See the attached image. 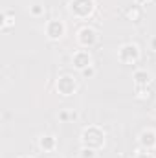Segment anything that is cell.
<instances>
[{
    "label": "cell",
    "mask_w": 156,
    "mask_h": 158,
    "mask_svg": "<svg viewBox=\"0 0 156 158\" xmlns=\"http://www.w3.org/2000/svg\"><path fill=\"white\" fill-rule=\"evenodd\" d=\"M77 40H79V44H81L83 48H90V46L96 44V40H97V33H96L94 28L84 26V28H81V30L77 31Z\"/></svg>",
    "instance_id": "obj_5"
},
{
    "label": "cell",
    "mask_w": 156,
    "mask_h": 158,
    "mask_svg": "<svg viewBox=\"0 0 156 158\" xmlns=\"http://www.w3.org/2000/svg\"><path fill=\"white\" fill-rule=\"evenodd\" d=\"M70 9H72V13H74L76 17L86 19V17H90L92 11H94V0H72Z\"/></svg>",
    "instance_id": "obj_3"
},
{
    "label": "cell",
    "mask_w": 156,
    "mask_h": 158,
    "mask_svg": "<svg viewBox=\"0 0 156 158\" xmlns=\"http://www.w3.org/2000/svg\"><path fill=\"white\" fill-rule=\"evenodd\" d=\"M134 85H136V88H145L149 83H151V74L147 72V70H136L134 72Z\"/></svg>",
    "instance_id": "obj_9"
},
{
    "label": "cell",
    "mask_w": 156,
    "mask_h": 158,
    "mask_svg": "<svg viewBox=\"0 0 156 158\" xmlns=\"http://www.w3.org/2000/svg\"><path fill=\"white\" fill-rule=\"evenodd\" d=\"M142 15H143V11H142V7H140L138 4L127 9V17H129L130 20H140V19H142Z\"/></svg>",
    "instance_id": "obj_11"
},
{
    "label": "cell",
    "mask_w": 156,
    "mask_h": 158,
    "mask_svg": "<svg viewBox=\"0 0 156 158\" xmlns=\"http://www.w3.org/2000/svg\"><path fill=\"white\" fill-rule=\"evenodd\" d=\"M140 143H142V147L147 149V151L154 149L156 147V132L153 131V129L142 131V134H140Z\"/></svg>",
    "instance_id": "obj_8"
},
{
    "label": "cell",
    "mask_w": 156,
    "mask_h": 158,
    "mask_svg": "<svg viewBox=\"0 0 156 158\" xmlns=\"http://www.w3.org/2000/svg\"><path fill=\"white\" fill-rule=\"evenodd\" d=\"M79 156H81V158H96V149H90V147H81Z\"/></svg>",
    "instance_id": "obj_12"
},
{
    "label": "cell",
    "mask_w": 156,
    "mask_h": 158,
    "mask_svg": "<svg viewBox=\"0 0 156 158\" xmlns=\"http://www.w3.org/2000/svg\"><path fill=\"white\" fill-rule=\"evenodd\" d=\"M81 142H83V147H90V149L97 151L99 147L105 145V132L99 127L90 125L81 132Z\"/></svg>",
    "instance_id": "obj_1"
},
{
    "label": "cell",
    "mask_w": 156,
    "mask_h": 158,
    "mask_svg": "<svg viewBox=\"0 0 156 158\" xmlns=\"http://www.w3.org/2000/svg\"><path fill=\"white\" fill-rule=\"evenodd\" d=\"M138 6H143V4H147V2H151V0H134Z\"/></svg>",
    "instance_id": "obj_19"
},
{
    "label": "cell",
    "mask_w": 156,
    "mask_h": 158,
    "mask_svg": "<svg viewBox=\"0 0 156 158\" xmlns=\"http://www.w3.org/2000/svg\"><path fill=\"white\" fill-rule=\"evenodd\" d=\"M72 63H74V66H76L77 70H84V68H88V66L92 64V57H90L88 52L79 50V52H76V53L72 55Z\"/></svg>",
    "instance_id": "obj_7"
},
{
    "label": "cell",
    "mask_w": 156,
    "mask_h": 158,
    "mask_svg": "<svg viewBox=\"0 0 156 158\" xmlns=\"http://www.w3.org/2000/svg\"><path fill=\"white\" fill-rule=\"evenodd\" d=\"M13 22H15V19L9 15V13H4V22H2V28L6 30V28H9V26H13Z\"/></svg>",
    "instance_id": "obj_15"
},
{
    "label": "cell",
    "mask_w": 156,
    "mask_h": 158,
    "mask_svg": "<svg viewBox=\"0 0 156 158\" xmlns=\"http://www.w3.org/2000/svg\"><path fill=\"white\" fill-rule=\"evenodd\" d=\"M57 90L61 96H72L77 90V81L72 76H63L57 79Z\"/></svg>",
    "instance_id": "obj_4"
},
{
    "label": "cell",
    "mask_w": 156,
    "mask_h": 158,
    "mask_svg": "<svg viewBox=\"0 0 156 158\" xmlns=\"http://www.w3.org/2000/svg\"><path fill=\"white\" fill-rule=\"evenodd\" d=\"M59 118L63 119V121H70V119H77V112L76 110H63L61 114H59Z\"/></svg>",
    "instance_id": "obj_13"
},
{
    "label": "cell",
    "mask_w": 156,
    "mask_h": 158,
    "mask_svg": "<svg viewBox=\"0 0 156 158\" xmlns=\"http://www.w3.org/2000/svg\"><path fill=\"white\" fill-rule=\"evenodd\" d=\"M81 74H83V77H92V76H94V74H96V68H94V66H92V64H90V66H88V68H84V70H81Z\"/></svg>",
    "instance_id": "obj_16"
},
{
    "label": "cell",
    "mask_w": 156,
    "mask_h": 158,
    "mask_svg": "<svg viewBox=\"0 0 156 158\" xmlns=\"http://www.w3.org/2000/svg\"><path fill=\"white\" fill-rule=\"evenodd\" d=\"M151 50H153V52H156V37H153V39H151Z\"/></svg>",
    "instance_id": "obj_18"
},
{
    "label": "cell",
    "mask_w": 156,
    "mask_h": 158,
    "mask_svg": "<svg viewBox=\"0 0 156 158\" xmlns=\"http://www.w3.org/2000/svg\"><path fill=\"white\" fill-rule=\"evenodd\" d=\"M140 59V48L134 42H127L119 48V61L125 64H134Z\"/></svg>",
    "instance_id": "obj_2"
},
{
    "label": "cell",
    "mask_w": 156,
    "mask_h": 158,
    "mask_svg": "<svg viewBox=\"0 0 156 158\" xmlns=\"http://www.w3.org/2000/svg\"><path fill=\"white\" fill-rule=\"evenodd\" d=\"M30 13H31L33 17H40V15L44 13V6H40V4H33V6L30 7Z\"/></svg>",
    "instance_id": "obj_14"
},
{
    "label": "cell",
    "mask_w": 156,
    "mask_h": 158,
    "mask_svg": "<svg viewBox=\"0 0 156 158\" xmlns=\"http://www.w3.org/2000/svg\"><path fill=\"white\" fill-rule=\"evenodd\" d=\"M136 158H153V155H151V153H138Z\"/></svg>",
    "instance_id": "obj_17"
},
{
    "label": "cell",
    "mask_w": 156,
    "mask_h": 158,
    "mask_svg": "<svg viewBox=\"0 0 156 158\" xmlns=\"http://www.w3.org/2000/svg\"><path fill=\"white\" fill-rule=\"evenodd\" d=\"M39 147L42 151H53L57 147V138L51 136V134H46V136H40L39 138Z\"/></svg>",
    "instance_id": "obj_10"
},
{
    "label": "cell",
    "mask_w": 156,
    "mask_h": 158,
    "mask_svg": "<svg viewBox=\"0 0 156 158\" xmlns=\"http://www.w3.org/2000/svg\"><path fill=\"white\" fill-rule=\"evenodd\" d=\"M20 158H30V156H20Z\"/></svg>",
    "instance_id": "obj_20"
},
{
    "label": "cell",
    "mask_w": 156,
    "mask_h": 158,
    "mask_svg": "<svg viewBox=\"0 0 156 158\" xmlns=\"http://www.w3.org/2000/svg\"><path fill=\"white\" fill-rule=\"evenodd\" d=\"M64 31H66V26L63 24V20L53 19V20H50V22L46 24V35H48L51 40L61 39V37L64 35Z\"/></svg>",
    "instance_id": "obj_6"
}]
</instances>
